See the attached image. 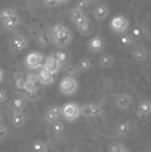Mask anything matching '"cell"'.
I'll return each instance as SVG.
<instances>
[{
    "mask_svg": "<svg viewBox=\"0 0 151 152\" xmlns=\"http://www.w3.org/2000/svg\"><path fill=\"white\" fill-rule=\"evenodd\" d=\"M49 30L52 37V42L58 48L67 47L73 39L71 30L62 24H55Z\"/></svg>",
    "mask_w": 151,
    "mask_h": 152,
    "instance_id": "1",
    "label": "cell"
},
{
    "mask_svg": "<svg viewBox=\"0 0 151 152\" xmlns=\"http://www.w3.org/2000/svg\"><path fill=\"white\" fill-rule=\"evenodd\" d=\"M78 88V83L76 80L75 77H64L60 84H59V89L61 94L65 95H71L74 94Z\"/></svg>",
    "mask_w": 151,
    "mask_h": 152,
    "instance_id": "2",
    "label": "cell"
},
{
    "mask_svg": "<svg viewBox=\"0 0 151 152\" xmlns=\"http://www.w3.org/2000/svg\"><path fill=\"white\" fill-rule=\"evenodd\" d=\"M109 27L111 30L116 33H120V34L125 33V31L129 28V21L125 16L121 14H117V15H115L110 20Z\"/></svg>",
    "mask_w": 151,
    "mask_h": 152,
    "instance_id": "3",
    "label": "cell"
},
{
    "mask_svg": "<svg viewBox=\"0 0 151 152\" xmlns=\"http://www.w3.org/2000/svg\"><path fill=\"white\" fill-rule=\"evenodd\" d=\"M61 114L69 121L76 120L80 115V108L75 102H69L65 104L61 108Z\"/></svg>",
    "mask_w": 151,
    "mask_h": 152,
    "instance_id": "4",
    "label": "cell"
},
{
    "mask_svg": "<svg viewBox=\"0 0 151 152\" xmlns=\"http://www.w3.org/2000/svg\"><path fill=\"white\" fill-rule=\"evenodd\" d=\"M25 65L29 69H36L43 67V55L38 52H31L25 57Z\"/></svg>",
    "mask_w": 151,
    "mask_h": 152,
    "instance_id": "5",
    "label": "cell"
},
{
    "mask_svg": "<svg viewBox=\"0 0 151 152\" xmlns=\"http://www.w3.org/2000/svg\"><path fill=\"white\" fill-rule=\"evenodd\" d=\"M10 46L13 52L18 53L28 47V41L21 34L15 33L10 40Z\"/></svg>",
    "mask_w": 151,
    "mask_h": 152,
    "instance_id": "6",
    "label": "cell"
},
{
    "mask_svg": "<svg viewBox=\"0 0 151 152\" xmlns=\"http://www.w3.org/2000/svg\"><path fill=\"white\" fill-rule=\"evenodd\" d=\"M105 40L101 36H94L87 41V48L92 53H101L105 48Z\"/></svg>",
    "mask_w": 151,
    "mask_h": 152,
    "instance_id": "7",
    "label": "cell"
},
{
    "mask_svg": "<svg viewBox=\"0 0 151 152\" xmlns=\"http://www.w3.org/2000/svg\"><path fill=\"white\" fill-rule=\"evenodd\" d=\"M69 20L75 24L76 27H78L85 23L89 20V17L84 12L74 7L69 11Z\"/></svg>",
    "mask_w": 151,
    "mask_h": 152,
    "instance_id": "8",
    "label": "cell"
},
{
    "mask_svg": "<svg viewBox=\"0 0 151 152\" xmlns=\"http://www.w3.org/2000/svg\"><path fill=\"white\" fill-rule=\"evenodd\" d=\"M43 68L46 69L48 72H50L51 74L55 75L61 69L62 66L60 64V62L54 56V53H53L46 58L45 62L43 65Z\"/></svg>",
    "mask_w": 151,
    "mask_h": 152,
    "instance_id": "9",
    "label": "cell"
},
{
    "mask_svg": "<svg viewBox=\"0 0 151 152\" xmlns=\"http://www.w3.org/2000/svg\"><path fill=\"white\" fill-rule=\"evenodd\" d=\"M133 97L128 93H122L117 95L116 97V104L117 106L124 110H128L133 104Z\"/></svg>",
    "mask_w": 151,
    "mask_h": 152,
    "instance_id": "10",
    "label": "cell"
},
{
    "mask_svg": "<svg viewBox=\"0 0 151 152\" xmlns=\"http://www.w3.org/2000/svg\"><path fill=\"white\" fill-rule=\"evenodd\" d=\"M109 14V8L106 4H97L93 11V15L94 19L98 21L105 20Z\"/></svg>",
    "mask_w": 151,
    "mask_h": 152,
    "instance_id": "11",
    "label": "cell"
},
{
    "mask_svg": "<svg viewBox=\"0 0 151 152\" xmlns=\"http://www.w3.org/2000/svg\"><path fill=\"white\" fill-rule=\"evenodd\" d=\"M148 52L147 49L142 45H136L132 52V57L135 61L142 62L147 59Z\"/></svg>",
    "mask_w": 151,
    "mask_h": 152,
    "instance_id": "12",
    "label": "cell"
},
{
    "mask_svg": "<svg viewBox=\"0 0 151 152\" xmlns=\"http://www.w3.org/2000/svg\"><path fill=\"white\" fill-rule=\"evenodd\" d=\"M52 43V37L50 30H44L37 34L36 36V44L40 47H46Z\"/></svg>",
    "mask_w": 151,
    "mask_h": 152,
    "instance_id": "13",
    "label": "cell"
},
{
    "mask_svg": "<svg viewBox=\"0 0 151 152\" xmlns=\"http://www.w3.org/2000/svg\"><path fill=\"white\" fill-rule=\"evenodd\" d=\"M37 77H38V81L44 86L50 85L52 83L54 82V75L51 74L50 72H48L46 69H44L43 67L40 69V70L37 73Z\"/></svg>",
    "mask_w": 151,
    "mask_h": 152,
    "instance_id": "14",
    "label": "cell"
},
{
    "mask_svg": "<svg viewBox=\"0 0 151 152\" xmlns=\"http://www.w3.org/2000/svg\"><path fill=\"white\" fill-rule=\"evenodd\" d=\"M77 32L82 35L83 37H88V36H91L94 30V25L93 23L92 22V20L89 19L85 23L78 26V27H76Z\"/></svg>",
    "mask_w": 151,
    "mask_h": 152,
    "instance_id": "15",
    "label": "cell"
},
{
    "mask_svg": "<svg viewBox=\"0 0 151 152\" xmlns=\"http://www.w3.org/2000/svg\"><path fill=\"white\" fill-rule=\"evenodd\" d=\"M20 22V18L19 14L16 13L15 15H13L11 18L5 20L4 21H3L2 24H3V26H4V28L5 29H7L8 31H12V30L15 29L19 26Z\"/></svg>",
    "mask_w": 151,
    "mask_h": 152,
    "instance_id": "16",
    "label": "cell"
},
{
    "mask_svg": "<svg viewBox=\"0 0 151 152\" xmlns=\"http://www.w3.org/2000/svg\"><path fill=\"white\" fill-rule=\"evenodd\" d=\"M151 114V102L149 100H143L139 103L137 115L139 117H147Z\"/></svg>",
    "mask_w": 151,
    "mask_h": 152,
    "instance_id": "17",
    "label": "cell"
},
{
    "mask_svg": "<svg viewBox=\"0 0 151 152\" xmlns=\"http://www.w3.org/2000/svg\"><path fill=\"white\" fill-rule=\"evenodd\" d=\"M115 63V57L112 54L105 53L102 54L99 59V66L101 69H108L113 66Z\"/></svg>",
    "mask_w": 151,
    "mask_h": 152,
    "instance_id": "18",
    "label": "cell"
},
{
    "mask_svg": "<svg viewBox=\"0 0 151 152\" xmlns=\"http://www.w3.org/2000/svg\"><path fill=\"white\" fill-rule=\"evenodd\" d=\"M118 43L120 45L124 47H129L136 45V40L133 38V37L126 33H122V35L118 38Z\"/></svg>",
    "mask_w": 151,
    "mask_h": 152,
    "instance_id": "19",
    "label": "cell"
},
{
    "mask_svg": "<svg viewBox=\"0 0 151 152\" xmlns=\"http://www.w3.org/2000/svg\"><path fill=\"white\" fill-rule=\"evenodd\" d=\"M26 117L22 111H14L12 114V124L15 127H21L25 125Z\"/></svg>",
    "mask_w": 151,
    "mask_h": 152,
    "instance_id": "20",
    "label": "cell"
},
{
    "mask_svg": "<svg viewBox=\"0 0 151 152\" xmlns=\"http://www.w3.org/2000/svg\"><path fill=\"white\" fill-rule=\"evenodd\" d=\"M132 128V125L130 122L128 121H124V122H121L119 123L117 126V128H116V132H117V134L119 135V136H124L125 134H127L130 130Z\"/></svg>",
    "mask_w": 151,
    "mask_h": 152,
    "instance_id": "21",
    "label": "cell"
},
{
    "mask_svg": "<svg viewBox=\"0 0 151 152\" xmlns=\"http://www.w3.org/2000/svg\"><path fill=\"white\" fill-rule=\"evenodd\" d=\"M54 56L56 57V59L58 60V61L60 62V64L63 67L65 65H67L69 63V54L64 51V50H59L56 53H54Z\"/></svg>",
    "mask_w": 151,
    "mask_h": 152,
    "instance_id": "22",
    "label": "cell"
},
{
    "mask_svg": "<svg viewBox=\"0 0 151 152\" xmlns=\"http://www.w3.org/2000/svg\"><path fill=\"white\" fill-rule=\"evenodd\" d=\"M91 67H92V62H91V61L88 58H83V59H81L78 61V64H77L78 71L79 72H82V73L87 72L91 69Z\"/></svg>",
    "mask_w": 151,
    "mask_h": 152,
    "instance_id": "23",
    "label": "cell"
},
{
    "mask_svg": "<svg viewBox=\"0 0 151 152\" xmlns=\"http://www.w3.org/2000/svg\"><path fill=\"white\" fill-rule=\"evenodd\" d=\"M12 108L14 111H22V110L24 109L25 107V101L20 98V97H18V98H15L12 101Z\"/></svg>",
    "mask_w": 151,
    "mask_h": 152,
    "instance_id": "24",
    "label": "cell"
},
{
    "mask_svg": "<svg viewBox=\"0 0 151 152\" xmlns=\"http://www.w3.org/2000/svg\"><path fill=\"white\" fill-rule=\"evenodd\" d=\"M78 69L77 66L74 65V64H67L65 67V73L67 75V77H76L78 75Z\"/></svg>",
    "mask_w": 151,
    "mask_h": 152,
    "instance_id": "25",
    "label": "cell"
},
{
    "mask_svg": "<svg viewBox=\"0 0 151 152\" xmlns=\"http://www.w3.org/2000/svg\"><path fill=\"white\" fill-rule=\"evenodd\" d=\"M46 149H47L46 144L41 141H36L32 145L33 152H45Z\"/></svg>",
    "mask_w": 151,
    "mask_h": 152,
    "instance_id": "26",
    "label": "cell"
},
{
    "mask_svg": "<svg viewBox=\"0 0 151 152\" xmlns=\"http://www.w3.org/2000/svg\"><path fill=\"white\" fill-rule=\"evenodd\" d=\"M80 113L85 117H92V104L91 103L83 104L80 108Z\"/></svg>",
    "mask_w": 151,
    "mask_h": 152,
    "instance_id": "27",
    "label": "cell"
},
{
    "mask_svg": "<svg viewBox=\"0 0 151 152\" xmlns=\"http://www.w3.org/2000/svg\"><path fill=\"white\" fill-rule=\"evenodd\" d=\"M52 130L53 132L55 134H60L63 132L64 130V126L62 124V122L61 121H55L53 124V126H52Z\"/></svg>",
    "mask_w": 151,
    "mask_h": 152,
    "instance_id": "28",
    "label": "cell"
},
{
    "mask_svg": "<svg viewBox=\"0 0 151 152\" xmlns=\"http://www.w3.org/2000/svg\"><path fill=\"white\" fill-rule=\"evenodd\" d=\"M23 90L27 93L29 92H36L37 91V86H36V83L34 82H30V81H25V85L23 87Z\"/></svg>",
    "mask_w": 151,
    "mask_h": 152,
    "instance_id": "29",
    "label": "cell"
},
{
    "mask_svg": "<svg viewBox=\"0 0 151 152\" xmlns=\"http://www.w3.org/2000/svg\"><path fill=\"white\" fill-rule=\"evenodd\" d=\"M88 6H89V4L86 2V0H78L76 4V8H77L78 10L84 12L87 10Z\"/></svg>",
    "mask_w": 151,
    "mask_h": 152,
    "instance_id": "30",
    "label": "cell"
},
{
    "mask_svg": "<svg viewBox=\"0 0 151 152\" xmlns=\"http://www.w3.org/2000/svg\"><path fill=\"white\" fill-rule=\"evenodd\" d=\"M131 36L133 37V38L134 39V40H138V39H140L141 37H142V29L140 28H133V30H132V33H131Z\"/></svg>",
    "mask_w": 151,
    "mask_h": 152,
    "instance_id": "31",
    "label": "cell"
},
{
    "mask_svg": "<svg viewBox=\"0 0 151 152\" xmlns=\"http://www.w3.org/2000/svg\"><path fill=\"white\" fill-rule=\"evenodd\" d=\"M59 117H57L56 115H54L53 112H51L50 110H48L45 114V120L48 122V123H54L57 119H58Z\"/></svg>",
    "mask_w": 151,
    "mask_h": 152,
    "instance_id": "32",
    "label": "cell"
},
{
    "mask_svg": "<svg viewBox=\"0 0 151 152\" xmlns=\"http://www.w3.org/2000/svg\"><path fill=\"white\" fill-rule=\"evenodd\" d=\"M26 80L27 81H30V82H34L36 83V81H38V77H37V74L34 73V72H28L26 75Z\"/></svg>",
    "mask_w": 151,
    "mask_h": 152,
    "instance_id": "33",
    "label": "cell"
},
{
    "mask_svg": "<svg viewBox=\"0 0 151 152\" xmlns=\"http://www.w3.org/2000/svg\"><path fill=\"white\" fill-rule=\"evenodd\" d=\"M25 98L30 102L36 101L37 98V94H36V92H29V93H25Z\"/></svg>",
    "mask_w": 151,
    "mask_h": 152,
    "instance_id": "34",
    "label": "cell"
},
{
    "mask_svg": "<svg viewBox=\"0 0 151 152\" xmlns=\"http://www.w3.org/2000/svg\"><path fill=\"white\" fill-rule=\"evenodd\" d=\"M49 110H50L51 112H53L54 115H56L57 117H59V116L61 114V111H62L61 107H60V106H58V105H53V106H52V107L49 109Z\"/></svg>",
    "mask_w": 151,
    "mask_h": 152,
    "instance_id": "35",
    "label": "cell"
},
{
    "mask_svg": "<svg viewBox=\"0 0 151 152\" xmlns=\"http://www.w3.org/2000/svg\"><path fill=\"white\" fill-rule=\"evenodd\" d=\"M25 81L26 79H24L23 77H18L15 79V86L18 89H23L24 85H25Z\"/></svg>",
    "mask_w": 151,
    "mask_h": 152,
    "instance_id": "36",
    "label": "cell"
},
{
    "mask_svg": "<svg viewBox=\"0 0 151 152\" xmlns=\"http://www.w3.org/2000/svg\"><path fill=\"white\" fill-rule=\"evenodd\" d=\"M120 145H121V143H118V142L111 143L109 147V152H118Z\"/></svg>",
    "mask_w": 151,
    "mask_h": 152,
    "instance_id": "37",
    "label": "cell"
},
{
    "mask_svg": "<svg viewBox=\"0 0 151 152\" xmlns=\"http://www.w3.org/2000/svg\"><path fill=\"white\" fill-rule=\"evenodd\" d=\"M7 133H8V130L7 128L3 126V125H0V139H4L6 135H7Z\"/></svg>",
    "mask_w": 151,
    "mask_h": 152,
    "instance_id": "38",
    "label": "cell"
},
{
    "mask_svg": "<svg viewBox=\"0 0 151 152\" xmlns=\"http://www.w3.org/2000/svg\"><path fill=\"white\" fill-rule=\"evenodd\" d=\"M44 2L47 6H50V7H55L56 5L59 4L57 0H44Z\"/></svg>",
    "mask_w": 151,
    "mask_h": 152,
    "instance_id": "39",
    "label": "cell"
},
{
    "mask_svg": "<svg viewBox=\"0 0 151 152\" xmlns=\"http://www.w3.org/2000/svg\"><path fill=\"white\" fill-rule=\"evenodd\" d=\"M6 98V94H5V92L4 90H1L0 89V103L3 102Z\"/></svg>",
    "mask_w": 151,
    "mask_h": 152,
    "instance_id": "40",
    "label": "cell"
},
{
    "mask_svg": "<svg viewBox=\"0 0 151 152\" xmlns=\"http://www.w3.org/2000/svg\"><path fill=\"white\" fill-rule=\"evenodd\" d=\"M118 152H130V151H129V149H128L125 145H124V144L121 143L120 148H119V150H118Z\"/></svg>",
    "mask_w": 151,
    "mask_h": 152,
    "instance_id": "41",
    "label": "cell"
},
{
    "mask_svg": "<svg viewBox=\"0 0 151 152\" xmlns=\"http://www.w3.org/2000/svg\"><path fill=\"white\" fill-rule=\"evenodd\" d=\"M101 0H86V2L89 4H98Z\"/></svg>",
    "mask_w": 151,
    "mask_h": 152,
    "instance_id": "42",
    "label": "cell"
},
{
    "mask_svg": "<svg viewBox=\"0 0 151 152\" xmlns=\"http://www.w3.org/2000/svg\"><path fill=\"white\" fill-rule=\"evenodd\" d=\"M3 76H4V73H3V70L0 69V82L2 81V79H3Z\"/></svg>",
    "mask_w": 151,
    "mask_h": 152,
    "instance_id": "43",
    "label": "cell"
},
{
    "mask_svg": "<svg viewBox=\"0 0 151 152\" xmlns=\"http://www.w3.org/2000/svg\"><path fill=\"white\" fill-rule=\"evenodd\" d=\"M58 1V3L60 4V3H63V2H66V1H68V0H57Z\"/></svg>",
    "mask_w": 151,
    "mask_h": 152,
    "instance_id": "44",
    "label": "cell"
},
{
    "mask_svg": "<svg viewBox=\"0 0 151 152\" xmlns=\"http://www.w3.org/2000/svg\"><path fill=\"white\" fill-rule=\"evenodd\" d=\"M0 142H1V139H0Z\"/></svg>",
    "mask_w": 151,
    "mask_h": 152,
    "instance_id": "45",
    "label": "cell"
},
{
    "mask_svg": "<svg viewBox=\"0 0 151 152\" xmlns=\"http://www.w3.org/2000/svg\"><path fill=\"white\" fill-rule=\"evenodd\" d=\"M45 152H46V151H45Z\"/></svg>",
    "mask_w": 151,
    "mask_h": 152,
    "instance_id": "46",
    "label": "cell"
}]
</instances>
